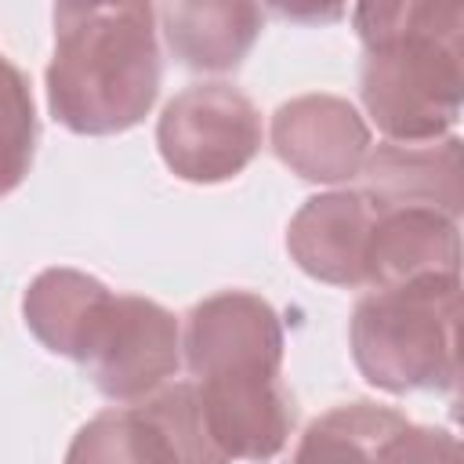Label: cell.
Wrapping results in <instances>:
<instances>
[{"label": "cell", "instance_id": "obj_15", "mask_svg": "<svg viewBox=\"0 0 464 464\" xmlns=\"http://www.w3.org/2000/svg\"><path fill=\"white\" fill-rule=\"evenodd\" d=\"M381 464H460V442L442 428L406 424L388 446Z\"/></svg>", "mask_w": 464, "mask_h": 464}, {"label": "cell", "instance_id": "obj_11", "mask_svg": "<svg viewBox=\"0 0 464 464\" xmlns=\"http://www.w3.org/2000/svg\"><path fill=\"white\" fill-rule=\"evenodd\" d=\"M170 54L199 72L236 69L261 33V7L254 4H167L160 11Z\"/></svg>", "mask_w": 464, "mask_h": 464}, {"label": "cell", "instance_id": "obj_1", "mask_svg": "<svg viewBox=\"0 0 464 464\" xmlns=\"http://www.w3.org/2000/svg\"><path fill=\"white\" fill-rule=\"evenodd\" d=\"M185 362L218 450L232 460L276 457L294 428L283 384V326L276 308L246 290H221L185 315Z\"/></svg>", "mask_w": 464, "mask_h": 464}, {"label": "cell", "instance_id": "obj_13", "mask_svg": "<svg viewBox=\"0 0 464 464\" xmlns=\"http://www.w3.org/2000/svg\"><path fill=\"white\" fill-rule=\"evenodd\" d=\"M65 464H170V457L138 406H123L87 420L76 431Z\"/></svg>", "mask_w": 464, "mask_h": 464}, {"label": "cell", "instance_id": "obj_4", "mask_svg": "<svg viewBox=\"0 0 464 464\" xmlns=\"http://www.w3.org/2000/svg\"><path fill=\"white\" fill-rule=\"evenodd\" d=\"M160 94L156 11L149 4H58L47 105L76 134H120Z\"/></svg>", "mask_w": 464, "mask_h": 464}, {"label": "cell", "instance_id": "obj_7", "mask_svg": "<svg viewBox=\"0 0 464 464\" xmlns=\"http://www.w3.org/2000/svg\"><path fill=\"white\" fill-rule=\"evenodd\" d=\"M272 149L304 181L337 185L362 170L370 127L355 105L337 94H301L276 109Z\"/></svg>", "mask_w": 464, "mask_h": 464}, {"label": "cell", "instance_id": "obj_2", "mask_svg": "<svg viewBox=\"0 0 464 464\" xmlns=\"http://www.w3.org/2000/svg\"><path fill=\"white\" fill-rule=\"evenodd\" d=\"M22 312L36 341L87 366L94 388L112 402H141L178 373V319L163 304L112 294L76 268L40 272L25 290Z\"/></svg>", "mask_w": 464, "mask_h": 464}, {"label": "cell", "instance_id": "obj_14", "mask_svg": "<svg viewBox=\"0 0 464 464\" xmlns=\"http://www.w3.org/2000/svg\"><path fill=\"white\" fill-rule=\"evenodd\" d=\"M36 145V112L29 80L18 65L0 54V196H7L33 163Z\"/></svg>", "mask_w": 464, "mask_h": 464}, {"label": "cell", "instance_id": "obj_5", "mask_svg": "<svg viewBox=\"0 0 464 464\" xmlns=\"http://www.w3.org/2000/svg\"><path fill=\"white\" fill-rule=\"evenodd\" d=\"M460 276H420L377 286L355 301L352 359L384 392L457 388Z\"/></svg>", "mask_w": 464, "mask_h": 464}, {"label": "cell", "instance_id": "obj_12", "mask_svg": "<svg viewBox=\"0 0 464 464\" xmlns=\"http://www.w3.org/2000/svg\"><path fill=\"white\" fill-rule=\"evenodd\" d=\"M410 420L388 406L348 402L315 417L286 464H381L384 446Z\"/></svg>", "mask_w": 464, "mask_h": 464}, {"label": "cell", "instance_id": "obj_8", "mask_svg": "<svg viewBox=\"0 0 464 464\" xmlns=\"http://www.w3.org/2000/svg\"><path fill=\"white\" fill-rule=\"evenodd\" d=\"M370 228L373 203L362 192H323L294 214L286 246L312 279L334 286H366Z\"/></svg>", "mask_w": 464, "mask_h": 464}, {"label": "cell", "instance_id": "obj_10", "mask_svg": "<svg viewBox=\"0 0 464 464\" xmlns=\"http://www.w3.org/2000/svg\"><path fill=\"white\" fill-rule=\"evenodd\" d=\"M460 268L457 221L420 207H377L366 239V286H395Z\"/></svg>", "mask_w": 464, "mask_h": 464}, {"label": "cell", "instance_id": "obj_3", "mask_svg": "<svg viewBox=\"0 0 464 464\" xmlns=\"http://www.w3.org/2000/svg\"><path fill=\"white\" fill-rule=\"evenodd\" d=\"M355 29L362 40V105L388 141L446 138L464 91V4H362Z\"/></svg>", "mask_w": 464, "mask_h": 464}, {"label": "cell", "instance_id": "obj_9", "mask_svg": "<svg viewBox=\"0 0 464 464\" xmlns=\"http://www.w3.org/2000/svg\"><path fill=\"white\" fill-rule=\"evenodd\" d=\"M366 199L377 207H420L442 218L460 214V141L453 134L435 141H384L362 170Z\"/></svg>", "mask_w": 464, "mask_h": 464}, {"label": "cell", "instance_id": "obj_6", "mask_svg": "<svg viewBox=\"0 0 464 464\" xmlns=\"http://www.w3.org/2000/svg\"><path fill=\"white\" fill-rule=\"evenodd\" d=\"M163 163L185 181L236 178L261 149L254 102L228 83H196L174 94L156 127Z\"/></svg>", "mask_w": 464, "mask_h": 464}]
</instances>
